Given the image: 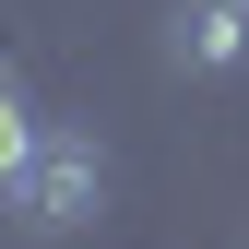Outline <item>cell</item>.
<instances>
[{
  "label": "cell",
  "mask_w": 249,
  "mask_h": 249,
  "mask_svg": "<svg viewBox=\"0 0 249 249\" xmlns=\"http://www.w3.org/2000/svg\"><path fill=\"white\" fill-rule=\"evenodd\" d=\"M95 190H107V154L83 142V131H48V142H36V154L12 166V213H24L36 237L83 226V213H95Z\"/></svg>",
  "instance_id": "6da1fadb"
},
{
  "label": "cell",
  "mask_w": 249,
  "mask_h": 249,
  "mask_svg": "<svg viewBox=\"0 0 249 249\" xmlns=\"http://www.w3.org/2000/svg\"><path fill=\"white\" fill-rule=\"evenodd\" d=\"M178 59H190V71L249 59V0H178Z\"/></svg>",
  "instance_id": "7a4b0ae2"
}]
</instances>
